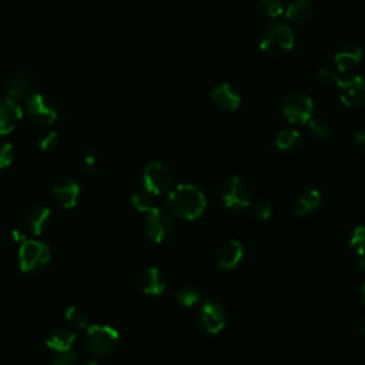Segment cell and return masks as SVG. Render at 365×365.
Masks as SVG:
<instances>
[{
	"instance_id": "22",
	"label": "cell",
	"mask_w": 365,
	"mask_h": 365,
	"mask_svg": "<svg viewBox=\"0 0 365 365\" xmlns=\"http://www.w3.org/2000/svg\"><path fill=\"white\" fill-rule=\"evenodd\" d=\"M312 11L314 6L311 0H292L287 7L285 14L291 21L302 23L311 17Z\"/></svg>"
},
{
	"instance_id": "11",
	"label": "cell",
	"mask_w": 365,
	"mask_h": 365,
	"mask_svg": "<svg viewBox=\"0 0 365 365\" xmlns=\"http://www.w3.org/2000/svg\"><path fill=\"white\" fill-rule=\"evenodd\" d=\"M34 86L36 81L33 74L24 68H17L10 74L7 80V97L14 101L29 98L31 94H34Z\"/></svg>"
},
{
	"instance_id": "14",
	"label": "cell",
	"mask_w": 365,
	"mask_h": 365,
	"mask_svg": "<svg viewBox=\"0 0 365 365\" xmlns=\"http://www.w3.org/2000/svg\"><path fill=\"white\" fill-rule=\"evenodd\" d=\"M212 101L225 111H234L241 104V94L230 83H221L211 90Z\"/></svg>"
},
{
	"instance_id": "24",
	"label": "cell",
	"mask_w": 365,
	"mask_h": 365,
	"mask_svg": "<svg viewBox=\"0 0 365 365\" xmlns=\"http://www.w3.org/2000/svg\"><path fill=\"white\" fill-rule=\"evenodd\" d=\"M154 194L150 192L145 187H140L137 191H134L131 197L133 207L140 212H148L151 208H154Z\"/></svg>"
},
{
	"instance_id": "16",
	"label": "cell",
	"mask_w": 365,
	"mask_h": 365,
	"mask_svg": "<svg viewBox=\"0 0 365 365\" xmlns=\"http://www.w3.org/2000/svg\"><path fill=\"white\" fill-rule=\"evenodd\" d=\"M23 115L21 107L11 98L0 100V135L11 133L20 123Z\"/></svg>"
},
{
	"instance_id": "4",
	"label": "cell",
	"mask_w": 365,
	"mask_h": 365,
	"mask_svg": "<svg viewBox=\"0 0 365 365\" xmlns=\"http://www.w3.org/2000/svg\"><path fill=\"white\" fill-rule=\"evenodd\" d=\"M51 258L50 247L38 240H26L19 250V265L23 272H38L47 267Z\"/></svg>"
},
{
	"instance_id": "41",
	"label": "cell",
	"mask_w": 365,
	"mask_h": 365,
	"mask_svg": "<svg viewBox=\"0 0 365 365\" xmlns=\"http://www.w3.org/2000/svg\"><path fill=\"white\" fill-rule=\"evenodd\" d=\"M86 365H98V364L97 362H87Z\"/></svg>"
},
{
	"instance_id": "31",
	"label": "cell",
	"mask_w": 365,
	"mask_h": 365,
	"mask_svg": "<svg viewBox=\"0 0 365 365\" xmlns=\"http://www.w3.org/2000/svg\"><path fill=\"white\" fill-rule=\"evenodd\" d=\"M14 160V148L7 141H0V170L7 168Z\"/></svg>"
},
{
	"instance_id": "15",
	"label": "cell",
	"mask_w": 365,
	"mask_h": 365,
	"mask_svg": "<svg viewBox=\"0 0 365 365\" xmlns=\"http://www.w3.org/2000/svg\"><path fill=\"white\" fill-rule=\"evenodd\" d=\"M165 277L157 267H148L140 272L138 287L150 297H158L165 289Z\"/></svg>"
},
{
	"instance_id": "30",
	"label": "cell",
	"mask_w": 365,
	"mask_h": 365,
	"mask_svg": "<svg viewBox=\"0 0 365 365\" xmlns=\"http://www.w3.org/2000/svg\"><path fill=\"white\" fill-rule=\"evenodd\" d=\"M308 130L318 138H327L329 134V125L321 118H311L308 121Z\"/></svg>"
},
{
	"instance_id": "25",
	"label": "cell",
	"mask_w": 365,
	"mask_h": 365,
	"mask_svg": "<svg viewBox=\"0 0 365 365\" xmlns=\"http://www.w3.org/2000/svg\"><path fill=\"white\" fill-rule=\"evenodd\" d=\"M175 299L182 307H192V305H195L201 299V294H200V291L195 287L188 285V287H184V288H181L178 291Z\"/></svg>"
},
{
	"instance_id": "23",
	"label": "cell",
	"mask_w": 365,
	"mask_h": 365,
	"mask_svg": "<svg viewBox=\"0 0 365 365\" xmlns=\"http://www.w3.org/2000/svg\"><path fill=\"white\" fill-rule=\"evenodd\" d=\"M299 143H301V134L298 130H294V128H285L279 131L275 137V145L282 151L294 150L299 145Z\"/></svg>"
},
{
	"instance_id": "21",
	"label": "cell",
	"mask_w": 365,
	"mask_h": 365,
	"mask_svg": "<svg viewBox=\"0 0 365 365\" xmlns=\"http://www.w3.org/2000/svg\"><path fill=\"white\" fill-rule=\"evenodd\" d=\"M362 60V50L355 44H346L335 53V66L339 71H348L356 67Z\"/></svg>"
},
{
	"instance_id": "19",
	"label": "cell",
	"mask_w": 365,
	"mask_h": 365,
	"mask_svg": "<svg viewBox=\"0 0 365 365\" xmlns=\"http://www.w3.org/2000/svg\"><path fill=\"white\" fill-rule=\"evenodd\" d=\"M54 195L64 208H74L78 201L80 187L71 178H61L54 187Z\"/></svg>"
},
{
	"instance_id": "13",
	"label": "cell",
	"mask_w": 365,
	"mask_h": 365,
	"mask_svg": "<svg viewBox=\"0 0 365 365\" xmlns=\"http://www.w3.org/2000/svg\"><path fill=\"white\" fill-rule=\"evenodd\" d=\"M244 255V247L238 240H228L224 242L215 255V262L221 269L235 268Z\"/></svg>"
},
{
	"instance_id": "32",
	"label": "cell",
	"mask_w": 365,
	"mask_h": 365,
	"mask_svg": "<svg viewBox=\"0 0 365 365\" xmlns=\"http://www.w3.org/2000/svg\"><path fill=\"white\" fill-rule=\"evenodd\" d=\"M58 143V135L56 131H46L44 134H41L40 140H38V148L41 151H50L53 148H56Z\"/></svg>"
},
{
	"instance_id": "27",
	"label": "cell",
	"mask_w": 365,
	"mask_h": 365,
	"mask_svg": "<svg viewBox=\"0 0 365 365\" xmlns=\"http://www.w3.org/2000/svg\"><path fill=\"white\" fill-rule=\"evenodd\" d=\"M351 248L361 257L365 255V225L356 227L349 237Z\"/></svg>"
},
{
	"instance_id": "29",
	"label": "cell",
	"mask_w": 365,
	"mask_h": 365,
	"mask_svg": "<svg viewBox=\"0 0 365 365\" xmlns=\"http://www.w3.org/2000/svg\"><path fill=\"white\" fill-rule=\"evenodd\" d=\"M259 7L268 17L272 19L279 17L284 13V6L281 0H259Z\"/></svg>"
},
{
	"instance_id": "9",
	"label": "cell",
	"mask_w": 365,
	"mask_h": 365,
	"mask_svg": "<svg viewBox=\"0 0 365 365\" xmlns=\"http://www.w3.org/2000/svg\"><path fill=\"white\" fill-rule=\"evenodd\" d=\"M26 108L30 118L43 125H48L57 118L56 104L47 96L40 93H34L27 98Z\"/></svg>"
},
{
	"instance_id": "17",
	"label": "cell",
	"mask_w": 365,
	"mask_h": 365,
	"mask_svg": "<svg viewBox=\"0 0 365 365\" xmlns=\"http://www.w3.org/2000/svg\"><path fill=\"white\" fill-rule=\"evenodd\" d=\"M76 334L66 327L53 328L46 336V345L57 354L70 351L74 348Z\"/></svg>"
},
{
	"instance_id": "12",
	"label": "cell",
	"mask_w": 365,
	"mask_h": 365,
	"mask_svg": "<svg viewBox=\"0 0 365 365\" xmlns=\"http://www.w3.org/2000/svg\"><path fill=\"white\" fill-rule=\"evenodd\" d=\"M339 98L349 108L361 107L365 103V83L359 76H352L338 83Z\"/></svg>"
},
{
	"instance_id": "3",
	"label": "cell",
	"mask_w": 365,
	"mask_h": 365,
	"mask_svg": "<svg viewBox=\"0 0 365 365\" xmlns=\"http://www.w3.org/2000/svg\"><path fill=\"white\" fill-rule=\"evenodd\" d=\"M292 46H294V33L284 23L269 24L262 31V36L259 40L261 50L271 57H277L287 53L288 50L292 48Z\"/></svg>"
},
{
	"instance_id": "35",
	"label": "cell",
	"mask_w": 365,
	"mask_h": 365,
	"mask_svg": "<svg viewBox=\"0 0 365 365\" xmlns=\"http://www.w3.org/2000/svg\"><path fill=\"white\" fill-rule=\"evenodd\" d=\"M355 143L362 151H365V130H359L355 133Z\"/></svg>"
},
{
	"instance_id": "39",
	"label": "cell",
	"mask_w": 365,
	"mask_h": 365,
	"mask_svg": "<svg viewBox=\"0 0 365 365\" xmlns=\"http://www.w3.org/2000/svg\"><path fill=\"white\" fill-rule=\"evenodd\" d=\"M358 267L361 271L365 272V255H361V258L358 259Z\"/></svg>"
},
{
	"instance_id": "18",
	"label": "cell",
	"mask_w": 365,
	"mask_h": 365,
	"mask_svg": "<svg viewBox=\"0 0 365 365\" xmlns=\"http://www.w3.org/2000/svg\"><path fill=\"white\" fill-rule=\"evenodd\" d=\"M50 222H51V211L48 207L34 205L26 214V227L34 235H40L44 230H47Z\"/></svg>"
},
{
	"instance_id": "34",
	"label": "cell",
	"mask_w": 365,
	"mask_h": 365,
	"mask_svg": "<svg viewBox=\"0 0 365 365\" xmlns=\"http://www.w3.org/2000/svg\"><path fill=\"white\" fill-rule=\"evenodd\" d=\"M11 238H13V241H14V242H19V244L24 242V241L27 240V234H26V230H23L21 227H17V228H14V230L11 231Z\"/></svg>"
},
{
	"instance_id": "40",
	"label": "cell",
	"mask_w": 365,
	"mask_h": 365,
	"mask_svg": "<svg viewBox=\"0 0 365 365\" xmlns=\"http://www.w3.org/2000/svg\"><path fill=\"white\" fill-rule=\"evenodd\" d=\"M359 297H361V302H362V305L365 307V284L361 287V292H359Z\"/></svg>"
},
{
	"instance_id": "5",
	"label": "cell",
	"mask_w": 365,
	"mask_h": 365,
	"mask_svg": "<svg viewBox=\"0 0 365 365\" xmlns=\"http://www.w3.org/2000/svg\"><path fill=\"white\" fill-rule=\"evenodd\" d=\"M284 118L291 124H305L312 118L314 101L304 91H291L281 101Z\"/></svg>"
},
{
	"instance_id": "26",
	"label": "cell",
	"mask_w": 365,
	"mask_h": 365,
	"mask_svg": "<svg viewBox=\"0 0 365 365\" xmlns=\"http://www.w3.org/2000/svg\"><path fill=\"white\" fill-rule=\"evenodd\" d=\"M66 319L68 321V324H71L73 327L76 328H84L88 322V318H87V314L78 308V307H68L66 309Z\"/></svg>"
},
{
	"instance_id": "37",
	"label": "cell",
	"mask_w": 365,
	"mask_h": 365,
	"mask_svg": "<svg viewBox=\"0 0 365 365\" xmlns=\"http://www.w3.org/2000/svg\"><path fill=\"white\" fill-rule=\"evenodd\" d=\"M51 365H74V364L70 362V361H66V359H63V358H60V356H57V359H54V361L51 362Z\"/></svg>"
},
{
	"instance_id": "36",
	"label": "cell",
	"mask_w": 365,
	"mask_h": 365,
	"mask_svg": "<svg viewBox=\"0 0 365 365\" xmlns=\"http://www.w3.org/2000/svg\"><path fill=\"white\" fill-rule=\"evenodd\" d=\"M86 171H87L88 174H91V175H97V174H98V167H97V163L86 165Z\"/></svg>"
},
{
	"instance_id": "6",
	"label": "cell",
	"mask_w": 365,
	"mask_h": 365,
	"mask_svg": "<svg viewBox=\"0 0 365 365\" xmlns=\"http://www.w3.org/2000/svg\"><path fill=\"white\" fill-rule=\"evenodd\" d=\"M221 201L231 211H240L251 204L248 184L238 175L228 177L221 185Z\"/></svg>"
},
{
	"instance_id": "8",
	"label": "cell",
	"mask_w": 365,
	"mask_h": 365,
	"mask_svg": "<svg viewBox=\"0 0 365 365\" xmlns=\"http://www.w3.org/2000/svg\"><path fill=\"white\" fill-rule=\"evenodd\" d=\"M197 322L205 334H218L225 327L227 322V314L224 307L217 301H204L198 308Z\"/></svg>"
},
{
	"instance_id": "20",
	"label": "cell",
	"mask_w": 365,
	"mask_h": 365,
	"mask_svg": "<svg viewBox=\"0 0 365 365\" xmlns=\"http://www.w3.org/2000/svg\"><path fill=\"white\" fill-rule=\"evenodd\" d=\"M321 205V192L317 188H304L294 201V211L298 215H308Z\"/></svg>"
},
{
	"instance_id": "7",
	"label": "cell",
	"mask_w": 365,
	"mask_h": 365,
	"mask_svg": "<svg viewBox=\"0 0 365 365\" xmlns=\"http://www.w3.org/2000/svg\"><path fill=\"white\" fill-rule=\"evenodd\" d=\"M173 184V173L161 161H151L147 164L143 173L141 185L145 187L154 195H161L171 188Z\"/></svg>"
},
{
	"instance_id": "10",
	"label": "cell",
	"mask_w": 365,
	"mask_h": 365,
	"mask_svg": "<svg viewBox=\"0 0 365 365\" xmlns=\"http://www.w3.org/2000/svg\"><path fill=\"white\" fill-rule=\"evenodd\" d=\"M173 231V220L170 214L161 208H151L145 220V232L154 242H163Z\"/></svg>"
},
{
	"instance_id": "2",
	"label": "cell",
	"mask_w": 365,
	"mask_h": 365,
	"mask_svg": "<svg viewBox=\"0 0 365 365\" xmlns=\"http://www.w3.org/2000/svg\"><path fill=\"white\" fill-rule=\"evenodd\" d=\"M118 341L120 335L117 329L110 325L94 324L87 327L83 338V345L88 352L94 355H106L117 348Z\"/></svg>"
},
{
	"instance_id": "1",
	"label": "cell",
	"mask_w": 365,
	"mask_h": 365,
	"mask_svg": "<svg viewBox=\"0 0 365 365\" xmlns=\"http://www.w3.org/2000/svg\"><path fill=\"white\" fill-rule=\"evenodd\" d=\"M167 204L174 215L190 221L202 215L207 207V200L197 185L178 184L170 191Z\"/></svg>"
},
{
	"instance_id": "38",
	"label": "cell",
	"mask_w": 365,
	"mask_h": 365,
	"mask_svg": "<svg viewBox=\"0 0 365 365\" xmlns=\"http://www.w3.org/2000/svg\"><path fill=\"white\" fill-rule=\"evenodd\" d=\"M358 331H359L361 335L365 336V318H362V319L359 321V324H358Z\"/></svg>"
},
{
	"instance_id": "28",
	"label": "cell",
	"mask_w": 365,
	"mask_h": 365,
	"mask_svg": "<svg viewBox=\"0 0 365 365\" xmlns=\"http://www.w3.org/2000/svg\"><path fill=\"white\" fill-rule=\"evenodd\" d=\"M251 207V211L254 214V217H257L258 220H268L271 217V212H272V207L268 201L262 200V198H258L255 201H251L250 204Z\"/></svg>"
},
{
	"instance_id": "33",
	"label": "cell",
	"mask_w": 365,
	"mask_h": 365,
	"mask_svg": "<svg viewBox=\"0 0 365 365\" xmlns=\"http://www.w3.org/2000/svg\"><path fill=\"white\" fill-rule=\"evenodd\" d=\"M318 77H319V80L324 83V84H327V86H331V87H336L338 86V83H339V77H338V74L334 71V70H331V68H321L319 71H318Z\"/></svg>"
}]
</instances>
